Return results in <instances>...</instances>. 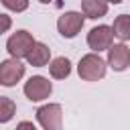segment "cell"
Instances as JSON below:
<instances>
[{
    "mask_svg": "<svg viewBox=\"0 0 130 130\" xmlns=\"http://www.w3.org/2000/svg\"><path fill=\"white\" fill-rule=\"evenodd\" d=\"M77 73L83 81H98L106 75V61L98 53H87L79 59Z\"/></svg>",
    "mask_w": 130,
    "mask_h": 130,
    "instance_id": "obj_1",
    "label": "cell"
},
{
    "mask_svg": "<svg viewBox=\"0 0 130 130\" xmlns=\"http://www.w3.org/2000/svg\"><path fill=\"white\" fill-rule=\"evenodd\" d=\"M32 45H35V39H32V35L28 30H16L6 41V49H8L10 57H16V59L26 57V53L30 51Z\"/></svg>",
    "mask_w": 130,
    "mask_h": 130,
    "instance_id": "obj_5",
    "label": "cell"
},
{
    "mask_svg": "<svg viewBox=\"0 0 130 130\" xmlns=\"http://www.w3.org/2000/svg\"><path fill=\"white\" fill-rule=\"evenodd\" d=\"M22 75H24V65L16 57L6 59V61L0 63V85L12 87L22 79Z\"/></svg>",
    "mask_w": 130,
    "mask_h": 130,
    "instance_id": "obj_6",
    "label": "cell"
},
{
    "mask_svg": "<svg viewBox=\"0 0 130 130\" xmlns=\"http://www.w3.org/2000/svg\"><path fill=\"white\" fill-rule=\"evenodd\" d=\"M106 2H110V4H120L122 0H106Z\"/></svg>",
    "mask_w": 130,
    "mask_h": 130,
    "instance_id": "obj_17",
    "label": "cell"
},
{
    "mask_svg": "<svg viewBox=\"0 0 130 130\" xmlns=\"http://www.w3.org/2000/svg\"><path fill=\"white\" fill-rule=\"evenodd\" d=\"M108 65L114 71H124L130 67V47H126L124 43L118 45H110L108 47Z\"/></svg>",
    "mask_w": 130,
    "mask_h": 130,
    "instance_id": "obj_8",
    "label": "cell"
},
{
    "mask_svg": "<svg viewBox=\"0 0 130 130\" xmlns=\"http://www.w3.org/2000/svg\"><path fill=\"white\" fill-rule=\"evenodd\" d=\"M112 39H114V32H112V26H108V24L93 26L87 32V45L93 53L108 51V47L112 45Z\"/></svg>",
    "mask_w": 130,
    "mask_h": 130,
    "instance_id": "obj_7",
    "label": "cell"
},
{
    "mask_svg": "<svg viewBox=\"0 0 130 130\" xmlns=\"http://www.w3.org/2000/svg\"><path fill=\"white\" fill-rule=\"evenodd\" d=\"M49 73H51V77H55V79H65V77H69V73H71V63H69V59H67V57H57V59H53L51 65H49Z\"/></svg>",
    "mask_w": 130,
    "mask_h": 130,
    "instance_id": "obj_11",
    "label": "cell"
},
{
    "mask_svg": "<svg viewBox=\"0 0 130 130\" xmlns=\"http://www.w3.org/2000/svg\"><path fill=\"white\" fill-rule=\"evenodd\" d=\"M10 26H12V18H10L8 14H2V12H0V35H4Z\"/></svg>",
    "mask_w": 130,
    "mask_h": 130,
    "instance_id": "obj_15",
    "label": "cell"
},
{
    "mask_svg": "<svg viewBox=\"0 0 130 130\" xmlns=\"http://www.w3.org/2000/svg\"><path fill=\"white\" fill-rule=\"evenodd\" d=\"M39 2H43V4H49V2H53V0H39Z\"/></svg>",
    "mask_w": 130,
    "mask_h": 130,
    "instance_id": "obj_18",
    "label": "cell"
},
{
    "mask_svg": "<svg viewBox=\"0 0 130 130\" xmlns=\"http://www.w3.org/2000/svg\"><path fill=\"white\" fill-rule=\"evenodd\" d=\"M18 126H20V128H26V126H28V128H32V130H35V124H32V122H20Z\"/></svg>",
    "mask_w": 130,
    "mask_h": 130,
    "instance_id": "obj_16",
    "label": "cell"
},
{
    "mask_svg": "<svg viewBox=\"0 0 130 130\" xmlns=\"http://www.w3.org/2000/svg\"><path fill=\"white\" fill-rule=\"evenodd\" d=\"M51 91H53V83L43 75H32L24 83V95L30 102H43L51 95Z\"/></svg>",
    "mask_w": 130,
    "mask_h": 130,
    "instance_id": "obj_3",
    "label": "cell"
},
{
    "mask_svg": "<svg viewBox=\"0 0 130 130\" xmlns=\"http://www.w3.org/2000/svg\"><path fill=\"white\" fill-rule=\"evenodd\" d=\"M0 2L12 12H22L28 8V0H0Z\"/></svg>",
    "mask_w": 130,
    "mask_h": 130,
    "instance_id": "obj_14",
    "label": "cell"
},
{
    "mask_svg": "<svg viewBox=\"0 0 130 130\" xmlns=\"http://www.w3.org/2000/svg\"><path fill=\"white\" fill-rule=\"evenodd\" d=\"M51 59V49L45 45V43H37L30 47V51L26 53V61L32 65V67H45Z\"/></svg>",
    "mask_w": 130,
    "mask_h": 130,
    "instance_id": "obj_9",
    "label": "cell"
},
{
    "mask_svg": "<svg viewBox=\"0 0 130 130\" xmlns=\"http://www.w3.org/2000/svg\"><path fill=\"white\" fill-rule=\"evenodd\" d=\"M14 114H16V104H14L10 98L0 95V124L10 122V120L14 118Z\"/></svg>",
    "mask_w": 130,
    "mask_h": 130,
    "instance_id": "obj_13",
    "label": "cell"
},
{
    "mask_svg": "<svg viewBox=\"0 0 130 130\" xmlns=\"http://www.w3.org/2000/svg\"><path fill=\"white\" fill-rule=\"evenodd\" d=\"M83 20H85V18H83L81 12L69 10V12H65V14L59 16V20H57V30L61 32V37L73 39V37H77V32L83 28Z\"/></svg>",
    "mask_w": 130,
    "mask_h": 130,
    "instance_id": "obj_4",
    "label": "cell"
},
{
    "mask_svg": "<svg viewBox=\"0 0 130 130\" xmlns=\"http://www.w3.org/2000/svg\"><path fill=\"white\" fill-rule=\"evenodd\" d=\"M37 120L45 130H59L63 126V110L59 104H45L37 110Z\"/></svg>",
    "mask_w": 130,
    "mask_h": 130,
    "instance_id": "obj_2",
    "label": "cell"
},
{
    "mask_svg": "<svg viewBox=\"0 0 130 130\" xmlns=\"http://www.w3.org/2000/svg\"><path fill=\"white\" fill-rule=\"evenodd\" d=\"M81 12L87 18H102L108 14V2L106 0H81Z\"/></svg>",
    "mask_w": 130,
    "mask_h": 130,
    "instance_id": "obj_10",
    "label": "cell"
},
{
    "mask_svg": "<svg viewBox=\"0 0 130 130\" xmlns=\"http://www.w3.org/2000/svg\"><path fill=\"white\" fill-rule=\"evenodd\" d=\"M112 32L120 41H130V14L116 16L114 18V24H112Z\"/></svg>",
    "mask_w": 130,
    "mask_h": 130,
    "instance_id": "obj_12",
    "label": "cell"
}]
</instances>
